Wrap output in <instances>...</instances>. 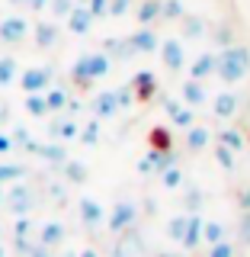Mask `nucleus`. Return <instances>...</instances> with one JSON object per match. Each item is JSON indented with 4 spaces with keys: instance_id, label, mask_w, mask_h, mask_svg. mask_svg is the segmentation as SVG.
Segmentation results:
<instances>
[{
    "instance_id": "obj_1",
    "label": "nucleus",
    "mask_w": 250,
    "mask_h": 257,
    "mask_svg": "<svg viewBox=\"0 0 250 257\" xmlns=\"http://www.w3.org/2000/svg\"><path fill=\"white\" fill-rule=\"evenodd\" d=\"M26 36H29V23L23 20V16H4V20H0V42L16 45Z\"/></svg>"
},
{
    "instance_id": "obj_2",
    "label": "nucleus",
    "mask_w": 250,
    "mask_h": 257,
    "mask_svg": "<svg viewBox=\"0 0 250 257\" xmlns=\"http://www.w3.org/2000/svg\"><path fill=\"white\" fill-rule=\"evenodd\" d=\"M45 84H48V71H42V68L23 71V90H26V93H39Z\"/></svg>"
},
{
    "instance_id": "obj_3",
    "label": "nucleus",
    "mask_w": 250,
    "mask_h": 257,
    "mask_svg": "<svg viewBox=\"0 0 250 257\" xmlns=\"http://www.w3.org/2000/svg\"><path fill=\"white\" fill-rule=\"evenodd\" d=\"M16 77V58H0V87L13 84Z\"/></svg>"
},
{
    "instance_id": "obj_4",
    "label": "nucleus",
    "mask_w": 250,
    "mask_h": 257,
    "mask_svg": "<svg viewBox=\"0 0 250 257\" xmlns=\"http://www.w3.org/2000/svg\"><path fill=\"white\" fill-rule=\"evenodd\" d=\"M36 42H39V45H52V42H55V26H48V23H39Z\"/></svg>"
},
{
    "instance_id": "obj_5",
    "label": "nucleus",
    "mask_w": 250,
    "mask_h": 257,
    "mask_svg": "<svg viewBox=\"0 0 250 257\" xmlns=\"http://www.w3.org/2000/svg\"><path fill=\"white\" fill-rule=\"evenodd\" d=\"M23 174V167H13V164H0V183H10Z\"/></svg>"
},
{
    "instance_id": "obj_6",
    "label": "nucleus",
    "mask_w": 250,
    "mask_h": 257,
    "mask_svg": "<svg viewBox=\"0 0 250 257\" xmlns=\"http://www.w3.org/2000/svg\"><path fill=\"white\" fill-rule=\"evenodd\" d=\"M26 109L32 112V116H42V112H45V100H42V96H36V93H32L29 100H26Z\"/></svg>"
},
{
    "instance_id": "obj_7",
    "label": "nucleus",
    "mask_w": 250,
    "mask_h": 257,
    "mask_svg": "<svg viewBox=\"0 0 250 257\" xmlns=\"http://www.w3.org/2000/svg\"><path fill=\"white\" fill-rule=\"evenodd\" d=\"M61 103H64V93H61V90H52V93L45 96V106H52V109H58Z\"/></svg>"
},
{
    "instance_id": "obj_8",
    "label": "nucleus",
    "mask_w": 250,
    "mask_h": 257,
    "mask_svg": "<svg viewBox=\"0 0 250 257\" xmlns=\"http://www.w3.org/2000/svg\"><path fill=\"white\" fill-rule=\"evenodd\" d=\"M58 235H61L58 225H45V228H42V241H45V244H48V241H58Z\"/></svg>"
},
{
    "instance_id": "obj_9",
    "label": "nucleus",
    "mask_w": 250,
    "mask_h": 257,
    "mask_svg": "<svg viewBox=\"0 0 250 257\" xmlns=\"http://www.w3.org/2000/svg\"><path fill=\"white\" fill-rule=\"evenodd\" d=\"M71 26H74V29H87V13H74V16H71Z\"/></svg>"
},
{
    "instance_id": "obj_10",
    "label": "nucleus",
    "mask_w": 250,
    "mask_h": 257,
    "mask_svg": "<svg viewBox=\"0 0 250 257\" xmlns=\"http://www.w3.org/2000/svg\"><path fill=\"white\" fill-rule=\"evenodd\" d=\"M10 148H13V139H10V135H4V132H0V155H7Z\"/></svg>"
},
{
    "instance_id": "obj_11",
    "label": "nucleus",
    "mask_w": 250,
    "mask_h": 257,
    "mask_svg": "<svg viewBox=\"0 0 250 257\" xmlns=\"http://www.w3.org/2000/svg\"><path fill=\"white\" fill-rule=\"evenodd\" d=\"M68 10H71V4H68V0H55V13H58V16H64Z\"/></svg>"
},
{
    "instance_id": "obj_12",
    "label": "nucleus",
    "mask_w": 250,
    "mask_h": 257,
    "mask_svg": "<svg viewBox=\"0 0 250 257\" xmlns=\"http://www.w3.org/2000/svg\"><path fill=\"white\" fill-rule=\"evenodd\" d=\"M26 4H29V7H32V10H42V7H45V4H48V0H26Z\"/></svg>"
},
{
    "instance_id": "obj_13",
    "label": "nucleus",
    "mask_w": 250,
    "mask_h": 257,
    "mask_svg": "<svg viewBox=\"0 0 250 257\" xmlns=\"http://www.w3.org/2000/svg\"><path fill=\"white\" fill-rule=\"evenodd\" d=\"M0 257H7V247L4 244H0Z\"/></svg>"
},
{
    "instance_id": "obj_14",
    "label": "nucleus",
    "mask_w": 250,
    "mask_h": 257,
    "mask_svg": "<svg viewBox=\"0 0 250 257\" xmlns=\"http://www.w3.org/2000/svg\"><path fill=\"white\" fill-rule=\"evenodd\" d=\"M10 4H26V0H10Z\"/></svg>"
},
{
    "instance_id": "obj_15",
    "label": "nucleus",
    "mask_w": 250,
    "mask_h": 257,
    "mask_svg": "<svg viewBox=\"0 0 250 257\" xmlns=\"http://www.w3.org/2000/svg\"><path fill=\"white\" fill-rule=\"evenodd\" d=\"M4 199H7V196H4V190H0V203H4Z\"/></svg>"
},
{
    "instance_id": "obj_16",
    "label": "nucleus",
    "mask_w": 250,
    "mask_h": 257,
    "mask_svg": "<svg viewBox=\"0 0 250 257\" xmlns=\"http://www.w3.org/2000/svg\"><path fill=\"white\" fill-rule=\"evenodd\" d=\"M0 119H4V106H0Z\"/></svg>"
},
{
    "instance_id": "obj_17",
    "label": "nucleus",
    "mask_w": 250,
    "mask_h": 257,
    "mask_svg": "<svg viewBox=\"0 0 250 257\" xmlns=\"http://www.w3.org/2000/svg\"><path fill=\"white\" fill-rule=\"evenodd\" d=\"M0 231H4V225H0Z\"/></svg>"
}]
</instances>
